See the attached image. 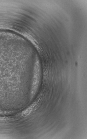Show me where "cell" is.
<instances>
[{
	"instance_id": "1",
	"label": "cell",
	"mask_w": 87,
	"mask_h": 139,
	"mask_svg": "<svg viewBox=\"0 0 87 139\" xmlns=\"http://www.w3.org/2000/svg\"><path fill=\"white\" fill-rule=\"evenodd\" d=\"M35 104H34L29 106V108L23 111L22 113V115L23 116H27L29 114V113L32 111L34 107H35Z\"/></svg>"
}]
</instances>
